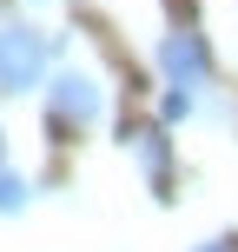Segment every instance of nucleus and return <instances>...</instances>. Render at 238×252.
Wrapping results in <instances>:
<instances>
[{
	"label": "nucleus",
	"instance_id": "1",
	"mask_svg": "<svg viewBox=\"0 0 238 252\" xmlns=\"http://www.w3.org/2000/svg\"><path fill=\"white\" fill-rule=\"evenodd\" d=\"M47 40L33 27H0V93H33L47 73Z\"/></svg>",
	"mask_w": 238,
	"mask_h": 252
},
{
	"label": "nucleus",
	"instance_id": "2",
	"mask_svg": "<svg viewBox=\"0 0 238 252\" xmlns=\"http://www.w3.org/2000/svg\"><path fill=\"white\" fill-rule=\"evenodd\" d=\"M47 120H53V133L93 126V120H100V87H93L86 73H60V80L47 87Z\"/></svg>",
	"mask_w": 238,
	"mask_h": 252
},
{
	"label": "nucleus",
	"instance_id": "3",
	"mask_svg": "<svg viewBox=\"0 0 238 252\" xmlns=\"http://www.w3.org/2000/svg\"><path fill=\"white\" fill-rule=\"evenodd\" d=\"M205 66H212V60H205V40L199 33H165L159 40V73L172 80V87H199Z\"/></svg>",
	"mask_w": 238,
	"mask_h": 252
},
{
	"label": "nucleus",
	"instance_id": "4",
	"mask_svg": "<svg viewBox=\"0 0 238 252\" xmlns=\"http://www.w3.org/2000/svg\"><path fill=\"white\" fill-rule=\"evenodd\" d=\"M139 159H146V173L165 186V173H172V159H165V133H139Z\"/></svg>",
	"mask_w": 238,
	"mask_h": 252
},
{
	"label": "nucleus",
	"instance_id": "5",
	"mask_svg": "<svg viewBox=\"0 0 238 252\" xmlns=\"http://www.w3.org/2000/svg\"><path fill=\"white\" fill-rule=\"evenodd\" d=\"M20 206H26V179L0 166V213H20Z\"/></svg>",
	"mask_w": 238,
	"mask_h": 252
},
{
	"label": "nucleus",
	"instance_id": "6",
	"mask_svg": "<svg viewBox=\"0 0 238 252\" xmlns=\"http://www.w3.org/2000/svg\"><path fill=\"white\" fill-rule=\"evenodd\" d=\"M159 113H165V120H185V113H192V93H185V87H172V93L159 100Z\"/></svg>",
	"mask_w": 238,
	"mask_h": 252
},
{
	"label": "nucleus",
	"instance_id": "7",
	"mask_svg": "<svg viewBox=\"0 0 238 252\" xmlns=\"http://www.w3.org/2000/svg\"><path fill=\"white\" fill-rule=\"evenodd\" d=\"M199 252H238V246L232 239H212V246H199Z\"/></svg>",
	"mask_w": 238,
	"mask_h": 252
},
{
	"label": "nucleus",
	"instance_id": "8",
	"mask_svg": "<svg viewBox=\"0 0 238 252\" xmlns=\"http://www.w3.org/2000/svg\"><path fill=\"white\" fill-rule=\"evenodd\" d=\"M0 159H7V139H0Z\"/></svg>",
	"mask_w": 238,
	"mask_h": 252
}]
</instances>
